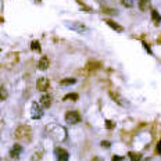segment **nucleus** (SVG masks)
I'll use <instances>...</instances> for the list:
<instances>
[{
  "instance_id": "18",
  "label": "nucleus",
  "mask_w": 161,
  "mask_h": 161,
  "mask_svg": "<svg viewBox=\"0 0 161 161\" xmlns=\"http://www.w3.org/2000/svg\"><path fill=\"white\" fill-rule=\"evenodd\" d=\"M78 99H79L78 93H68L65 97H64V100H78Z\"/></svg>"
},
{
  "instance_id": "2",
  "label": "nucleus",
  "mask_w": 161,
  "mask_h": 161,
  "mask_svg": "<svg viewBox=\"0 0 161 161\" xmlns=\"http://www.w3.org/2000/svg\"><path fill=\"white\" fill-rule=\"evenodd\" d=\"M15 138L18 139V140H22V142H27V143H29L31 139H32V132H31V128L27 126V125H21V126H18L15 129Z\"/></svg>"
},
{
  "instance_id": "22",
  "label": "nucleus",
  "mask_w": 161,
  "mask_h": 161,
  "mask_svg": "<svg viewBox=\"0 0 161 161\" xmlns=\"http://www.w3.org/2000/svg\"><path fill=\"white\" fill-rule=\"evenodd\" d=\"M122 160H124V157H121V155H114L111 161H122Z\"/></svg>"
},
{
  "instance_id": "23",
  "label": "nucleus",
  "mask_w": 161,
  "mask_h": 161,
  "mask_svg": "<svg viewBox=\"0 0 161 161\" xmlns=\"http://www.w3.org/2000/svg\"><path fill=\"white\" fill-rule=\"evenodd\" d=\"M155 150H157V154L161 155V140L157 143V149H155Z\"/></svg>"
},
{
  "instance_id": "3",
  "label": "nucleus",
  "mask_w": 161,
  "mask_h": 161,
  "mask_svg": "<svg viewBox=\"0 0 161 161\" xmlns=\"http://www.w3.org/2000/svg\"><path fill=\"white\" fill-rule=\"evenodd\" d=\"M65 121L69 125H75V124H79L82 121V118H80V114L78 111H68L65 114Z\"/></svg>"
},
{
  "instance_id": "9",
  "label": "nucleus",
  "mask_w": 161,
  "mask_h": 161,
  "mask_svg": "<svg viewBox=\"0 0 161 161\" xmlns=\"http://www.w3.org/2000/svg\"><path fill=\"white\" fill-rule=\"evenodd\" d=\"M49 64H50L49 58H47L46 56H43V57L38 61V68L40 69V71H46V69L49 68Z\"/></svg>"
},
{
  "instance_id": "17",
  "label": "nucleus",
  "mask_w": 161,
  "mask_h": 161,
  "mask_svg": "<svg viewBox=\"0 0 161 161\" xmlns=\"http://www.w3.org/2000/svg\"><path fill=\"white\" fill-rule=\"evenodd\" d=\"M31 49L33 50V52H40V43H39L38 40H33L32 43H31Z\"/></svg>"
},
{
  "instance_id": "21",
  "label": "nucleus",
  "mask_w": 161,
  "mask_h": 161,
  "mask_svg": "<svg viewBox=\"0 0 161 161\" xmlns=\"http://www.w3.org/2000/svg\"><path fill=\"white\" fill-rule=\"evenodd\" d=\"M105 125H107V128H108V129H110V130L113 129L114 126H115V125H114V124H113V122H111V121H105Z\"/></svg>"
},
{
  "instance_id": "27",
  "label": "nucleus",
  "mask_w": 161,
  "mask_h": 161,
  "mask_svg": "<svg viewBox=\"0 0 161 161\" xmlns=\"http://www.w3.org/2000/svg\"><path fill=\"white\" fill-rule=\"evenodd\" d=\"M158 43H161V38H158Z\"/></svg>"
},
{
  "instance_id": "1",
  "label": "nucleus",
  "mask_w": 161,
  "mask_h": 161,
  "mask_svg": "<svg viewBox=\"0 0 161 161\" xmlns=\"http://www.w3.org/2000/svg\"><path fill=\"white\" fill-rule=\"evenodd\" d=\"M47 133L52 136L54 140H58V142H63L64 139L67 138V132L63 126L57 124H50L47 125Z\"/></svg>"
},
{
  "instance_id": "8",
  "label": "nucleus",
  "mask_w": 161,
  "mask_h": 161,
  "mask_svg": "<svg viewBox=\"0 0 161 161\" xmlns=\"http://www.w3.org/2000/svg\"><path fill=\"white\" fill-rule=\"evenodd\" d=\"M56 155H57V161H68L69 154L64 149H56Z\"/></svg>"
},
{
  "instance_id": "12",
  "label": "nucleus",
  "mask_w": 161,
  "mask_h": 161,
  "mask_svg": "<svg viewBox=\"0 0 161 161\" xmlns=\"http://www.w3.org/2000/svg\"><path fill=\"white\" fill-rule=\"evenodd\" d=\"M21 150H22V147L19 146V144H14L13 149H11V151H10V155H11L13 158H18V157H19V153H21Z\"/></svg>"
},
{
  "instance_id": "14",
  "label": "nucleus",
  "mask_w": 161,
  "mask_h": 161,
  "mask_svg": "<svg viewBox=\"0 0 161 161\" xmlns=\"http://www.w3.org/2000/svg\"><path fill=\"white\" fill-rule=\"evenodd\" d=\"M74 83H76L75 78H65V79L60 80V85H63V86H69V85H74Z\"/></svg>"
},
{
  "instance_id": "4",
  "label": "nucleus",
  "mask_w": 161,
  "mask_h": 161,
  "mask_svg": "<svg viewBox=\"0 0 161 161\" xmlns=\"http://www.w3.org/2000/svg\"><path fill=\"white\" fill-rule=\"evenodd\" d=\"M31 117H32L33 119H39V118H42V117H43V108H42L36 101L32 103V108H31Z\"/></svg>"
},
{
  "instance_id": "20",
  "label": "nucleus",
  "mask_w": 161,
  "mask_h": 161,
  "mask_svg": "<svg viewBox=\"0 0 161 161\" xmlns=\"http://www.w3.org/2000/svg\"><path fill=\"white\" fill-rule=\"evenodd\" d=\"M103 13H105V14H118V11L117 10H110V8H103Z\"/></svg>"
},
{
  "instance_id": "26",
  "label": "nucleus",
  "mask_w": 161,
  "mask_h": 161,
  "mask_svg": "<svg viewBox=\"0 0 161 161\" xmlns=\"http://www.w3.org/2000/svg\"><path fill=\"white\" fill-rule=\"evenodd\" d=\"M92 161H103V160L100 157H93V158H92Z\"/></svg>"
},
{
  "instance_id": "5",
  "label": "nucleus",
  "mask_w": 161,
  "mask_h": 161,
  "mask_svg": "<svg viewBox=\"0 0 161 161\" xmlns=\"http://www.w3.org/2000/svg\"><path fill=\"white\" fill-rule=\"evenodd\" d=\"M49 86H50V80L47 78H39L36 80V89L39 92H46L49 89Z\"/></svg>"
},
{
  "instance_id": "28",
  "label": "nucleus",
  "mask_w": 161,
  "mask_h": 161,
  "mask_svg": "<svg viewBox=\"0 0 161 161\" xmlns=\"http://www.w3.org/2000/svg\"><path fill=\"white\" fill-rule=\"evenodd\" d=\"M144 161H149V158H146V160H144Z\"/></svg>"
},
{
  "instance_id": "19",
  "label": "nucleus",
  "mask_w": 161,
  "mask_h": 161,
  "mask_svg": "<svg viewBox=\"0 0 161 161\" xmlns=\"http://www.w3.org/2000/svg\"><path fill=\"white\" fill-rule=\"evenodd\" d=\"M122 4L125 7H132L133 6V0H122Z\"/></svg>"
},
{
  "instance_id": "6",
  "label": "nucleus",
  "mask_w": 161,
  "mask_h": 161,
  "mask_svg": "<svg viewBox=\"0 0 161 161\" xmlns=\"http://www.w3.org/2000/svg\"><path fill=\"white\" fill-rule=\"evenodd\" d=\"M65 24H67V27L71 28L72 31H76V32H79V33H83L88 31V28L83 24H80V22H65Z\"/></svg>"
},
{
  "instance_id": "10",
  "label": "nucleus",
  "mask_w": 161,
  "mask_h": 161,
  "mask_svg": "<svg viewBox=\"0 0 161 161\" xmlns=\"http://www.w3.org/2000/svg\"><path fill=\"white\" fill-rule=\"evenodd\" d=\"M105 24H107L110 28H113L114 31H117V32H122V31H124V28H122L119 24H117L115 21H113V19H105Z\"/></svg>"
},
{
  "instance_id": "15",
  "label": "nucleus",
  "mask_w": 161,
  "mask_h": 161,
  "mask_svg": "<svg viewBox=\"0 0 161 161\" xmlns=\"http://www.w3.org/2000/svg\"><path fill=\"white\" fill-rule=\"evenodd\" d=\"M128 155H129L130 161H140V160H142V154H140V153L129 151V153H128Z\"/></svg>"
},
{
  "instance_id": "25",
  "label": "nucleus",
  "mask_w": 161,
  "mask_h": 161,
  "mask_svg": "<svg viewBox=\"0 0 161 161\" xmlns=\"http://www.w3.org/2000/svg\"><path fill=\"white\" fill-rule=\"evenodd\" d=\"M101 146L103 147H110V143H108V142H101Z\"/></svg>"
},
{
  "instance_id": "16",
  "label": "nucleus",
  "mask_w": 161,
  "mask_h": 161,
  "mask_svg": "<svg viewBox=\"0 0 161 161\" xmlns=\"http://www.w3.org/2000/svg\"><path fill=\"white\" fill-rule=\"evenodd\" d=\"M8 96V92L4 86H0V101H4Z\"/></svg>"
},
{
  "instance_id": "11",
  "label": "nucleus",
  "mask_w": 161,
  "mask_h": 161,
  "mask_svg": "<svg viewBox=\"0 0 161 161\" xmlns=\"http://www.w3.org/2000/svg\"><path fill=\"white\" fill-rule=\"evenodd\" d=\"M151 19H153V24L155 27H158L161 24V14L157 10H151Z\"/></svg>"
},
{
  "instance_id": "7",
  "label": "nucleus",
  "mask_w": 161,
  "mask_h": 161,
  "mask_svg": "<svg viewBox=\"0 0 161 161\" xmlns=\"http://www.w3.org/2000/svg\"><path fill=\"white\" fill-rule=\"evenodd\" d=\"M52 96L50 94H43V96L40 97V100H39V104L42 105V108H49L50 105H52Z\"/></svg>"
},
{
  "instance_id": "13",
  "label": "nucleus",
  "mask_w": 161,
  "mask_h": 161,
  "mask_svg": "<svg viewBox=\"0 0 161 161\" xmlns=\"http://www.w3.org/2000/svg\"><path fill=\"white\" fill-rule=\"evenodd\" d=\"M150 7V0H139V8L142 11H147Z\"/></svg>"
},
{
  "instance_id": "24",
  "label": "nucleus",
  "mask_w": 161,
  "mask_h": 161,
  "mask_svg": "<svg viewBox=\"0 0 161 161\" xmlns=\"http://www.w3.org/2000/svg\"><path fill=\"white\" fill-rule=\"evenodd\" d=\"M143 46H144V47H146V50H147V53H150V54H151V49H150V47H149V46H147V44H146V42H143Z\"/></svg>"
}]
</instances>
